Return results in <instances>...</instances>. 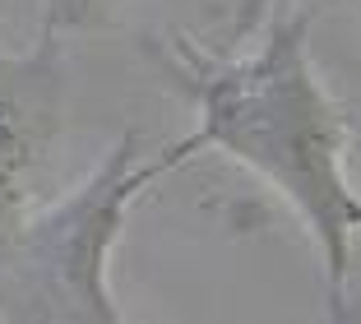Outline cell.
Here are the masks:
<instances>
[{
    "instance_id": "cell-1",
    "label": "cell",
    "mask_w": 361,
    "mask_h": 324,
    "mask_svg": "<svg viewBox=\"0 0 361 324\" xmlns=\"http://www.w3.org/2000/svg\"><path fill=\"white\" fill-rule=\"evenodd\" d=\"M306 14H278L250 56L209 61L180 47L167 70L200 107L204 144L232 153L241 167L297 209L310 227L329 278V306L343 311L352 241L361 232V195L348 181V130L334 112L306 52Z\"/></svg>"
},
{
    "instance_id": "cell-2",
    "label": "cell",
    "mask_w": 361,
    "mask_h": 324,
    "mask_svg": "<svg viewBox=\"0 0 361 324\" xmlns=\"http://www.w3.org/2000/svg\"><path fill=\"white\" fill-rule=\"evenodd\" d=\"M204 135H185L158 157H139V135L130 130L106 162L79 190L32 213L0 269V315L5 320H70V324H111L121 320L106 292V260L116 246L126 213L158 176L200 153Z\"/></svg>"
},
{
    "instance_id": "cell-3",
    "label": "cell",
    "mask_w": 361,
    "mask_h": 324,
    "mask_svg": "<svg viewBox=\"0 0 361 324\" xmlns=\"http://www.w3.org/2000/svg\"><path fill=\"white\" fill-rule=\"evenodd\" d=\"M61 112L65 70L51 28L23 56L0 52V269L32 218V190L61 135Z\"/></svg>"
},
{
    "instance_id": "cell-4",
    "label": "cell",
    "mask_w": 361,
    "mask_h": 324,
    "mask_svg": "<svg viewBox=\"0 0 361 324\" xmlns=\"http://www.w3.org/2000/svg\"><path fill=\"white\" fill-rule=\"evenodd\" d=\"M111 0H47V28H56V23H88Z\"/></svg>"
},
{
    "instance_id": "cell-5",
    "label": "cell",
    "mask_w": 361,
    "mask_h": 324,
    "mask_svg": "<svg viewBox=\"0 0 361 324\" xmlns=\"http://www.w3.org/2000/svg\"><path fill=\"white\" fill-rule=\"evenodd\" d=\"M274 5H283V0H245V5H241V19H236V37H241V32L250 28V23H255L264 10H274Z\"/></svg>"
}]
</instances>
